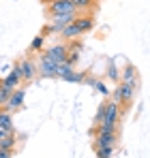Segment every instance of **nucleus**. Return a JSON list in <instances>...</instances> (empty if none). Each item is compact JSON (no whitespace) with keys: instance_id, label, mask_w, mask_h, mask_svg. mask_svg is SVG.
Masks as SVG:
<instances>
[{"instance_id":"13","label":"nucleus","mask_w":150,"mask_h":158,"mask_svg":"<svg viewBox=\"0 0 150 158\" xmlns=\"http://www.w3.org/2000/svg\"><path fill=\"white\" fill-rule=\"evenodd\" d=\"M0 128H4L7 132H15V128H13V113L7 107H0Z\"/></svg>"},{"instance_id":"4","label":"nucleus","mask_w":150,"mask_h":158,"mask_svg":"<svg viewBox=\"0 0 150 158\" xmlns=\"http://www.w3.org/2000/svg\"><path fill=\"white\" fill-rule=\"evenodd\" d=\"M90 137L95 139V148H99V145H116L118 131H99V128H92Z\"/></svg>"},{"instance_id":"7","label":"nucleus","mask_w":150,"mask_h":158,"mask_svg":"<svg viewBox=\"0 0 150 158\" xmlns=\"http://www.w3.org/2000/svg\"><path fill=\"white\" fill-rule=\"evenodd\" d=\"M24 98H26V85L15 88L13 94H11V98H9V103H7V109H9L11 113L17 111V109H22V107H24Z\"/></svg>"},{"instance_id":"28","label":"nucleus","mask_w":150,"mask_h":158,"mask_svg":"<svg viewBox=\"0 0 150 158\" xmlns=\"http://www.w3.org/2000/svg\"><path fill=\"white\" fill-rule=\"evenodd\" d=\"M7 135H9V132L4 131V128H0V139H4V137H7Z\"/></svg>"},{"instance_id":"14","label":"nucleus","mask_w":150,"mask_h":158,"mask_svg":"<svg viewBox=\"0 0 150 158\" xmlns=\"http://www.w3.org/2000/svg\"><path fill=\"white\" fill-rule=\"evenodd\" d=\"M2 81V85H9V88H20L24 81H22V77H20V73L15 71V69H11L9 73H7V77L0 79Z\"/></svg>"},{"instance_id":"17","label":"nucleus","mask_w":150,"mask_h":158,"mask_svg":"<svg viewBox=\"0 0 150 158\" xmlns=\"http://www.w3.org/2000/svg\"><path fill=\"white\" fill-rule=\"evenodd\" d=\"M15 143H17V135H15V132H9L4 139H0V150H11V152H15Z\"/></svg>"},{"instance_id":"23","label":"nucleus","mask_w":150,"mask_h":158,"mask_svg":"<svg viewBox=\"0 0 150 158\" xmlns=\"http://www.w3.org/2000/svg\"><path fill=\"white\" fill-rule=\"evenodd\" d=\"M107 77L112 79L114 83H120V71H118L114 64H109V69H107Z\"/></svg>"},{"instance_id":"5","label":"nucleus","mask_w":150,"mask_h":158,"mask_svg":"<svg viewBox=\"0 0 150 158\" xmlns=\"http://www.w3.org/2000/svg\"><path fill=\"white\" fill-rule=\"evenodd\" d=\"M58 13H77L73 0H50L47 2V15H58Z\"/></svg>"},{"instance_id":"25","label":"nucleus","mask_w":150,"mask_h":158,"mask_svg":"<svg viewBox=\"0 0 150 158\" xmlns=\"http://www.w3.org/2000/svg\"><path fill=\"white\" fill-rule=\"evenodd\" d=\"M95 90H97L99 94H103V96H109V88H107L103 81H99V79H97V83H95Z\"/></svg>"},{"instance_id":"29","label":"nucleus","mask_w":150,"mask_h":158,"mask_svg":"<svg viewBox=\"0 0 150 158\" xmlns=\"http://www.w3.org/2000/svg\"><path fill=\"white\" fill-rule=\"evenodd\" d=\"M47 2H50V0H47Z\"/></svg>"},{"instance_id":"20","label":"nucleus","mask_w":150,"mask_h":158,"mask_svg":"<svg viewBox=\"0 0 150 158\" xmlns=\"http://www.w3.org/2000/svg\"><path fill=\"white\" fill-rule=\"evenodd\" d=\"M13 90H15V88L2 85V81H0V107H7L9 98H11V94H13Z\"/></svg>"},{"instance_id":"18","label":"nucleus","mask_w":150,"mask_h":158,"mask_svg":"<svg viewBox=\"0 0 150 158\" xmlns=\"http://www.w3.org/2000/svg\"><path fill=\"white\" fill-rule=\"evenodd\" d=\"M73 2H75L77 13H90L95 9V4H97V0H73Z\"/></svg>"},{"instance_id":"15","label":"nucleus","mask_w":150,"mask_h":158,"mask_svg":"<svg viewBox=\"0 0 150 158\" xmlns=\"http://www.w3.org/2000/svg\"><path fill=\"white\" fill-rule=\"evenodd\" d=\"M60 36H62L64 41H73V39H79V36H82V32H79V28L75 26V22H71L69 26H64L60 30Z\"/></svg>"},{"instance_id":"21","label":"nucleus","mask_w":150,"mask_h":158,"mask_svg":"<svg viewBox=\"0 0 150 158\" xmlns=\"http://www.w3.org/2000/svg\"><path fill=\"white\" fill-rule=\"evenodd\" d=\"M95 154H97V158H112L114 145H99V148H95Z\"/></svg>"},{"instance_id":"26","label":"nucleus","mask_w":150,"mask_h":158,"mask_svg":"<svg viewBox=\"0 0 150 158\" xmlns=\"http://www.w3.org/2000/svg\"><path fill=\"white\" fill-rule=\"evenodd\" d=\"M84 83H86V85H90V88H95L97 79H95V77H88V75H86V79H84Z\"/></svg>"},{"instance_id":"19","label":"nucleus","mask_w":150,"mask_h":158,"mask_svg":"<svg viewBox=\"0 0 150 158\" xmlns=\"http://www.w3.org/2000/svg\"><path fill=\"white\" fill-rule=\"evenodd\" d=\"M75 69L73 64H69V62H60L58 66H56V79H64L67 75H71Z\"/></svg>"},{"instance_id":"27","label":"nucleus","mask_w":150,"mask_h":158,"mask_svg":"<svg viewBox=\"0 0 150 158\" xmlns=\"http://www.w3.org/2000/svg\"><path fill=\"white\" fill-rule=\"evenodd\" d=\"M0 158H13V152L11 150H0Z\"/></svg>"},{"instance_id":"22","label":"nucleus","mask_w":150,"mask_h":158,"mask_svg":"<svg viewBox=\"0 0 150 158\" xmlns=\"http://www.w3.org/2000/svg\"><path fill=\"white\" fill-rule=\"evenodd\" d=\"M88 75V71H79V73H71V75H67V77L62 79V81H69V83H84V79Z\"/></svg>"},{"instance_id":"11","label":"nucleus","mask_w":150,"mask_h":158,"mask_svg":"<svg viewBox=\"0 0 150 158\" xmlns=\"http://www.w3.org/2000/svg\"><path fill=\"white\" fill-rule=\"evenodd\" d=\"M95 17L90 15V13H79L77 17H75V26L79 28V32L82 34H86V32H90L92 28H95Z\"/></svg>"},{"instance_id":"24","label":"nucleus","mask_w":150,"mask_h":158,"mask_svg":"<svg viewBox=\"0 0 150 158\" xmlns=\"http://www.w3.org/2000/svg\"><path fill=\"white\" fill-rule=\"evenodd\" d=\"M105 105H107V103H101L99 105L97 113H95V124H101V122H103V118H105Z\"/></svg>"},{"instance_id":"8","label":"nucleus","mask_w":150,"mask_h":158,"mask_svg":"<svg viewBox=\"0 0 150 158\" xmlns=\"http://www.w3.org/2000/svg\"><path fill=\"white\" fill-rule=\"evenodd\" d=\"M120 81L133 85L135 90H139V75H137V69H135L133 64H125V69H122V73H120Z\"/></svg>"},{"instance_id":"16","label":"nucleus","mask_w":150,"mask_h":158,"mask_svg":"<svg viewBox=\"0 0 150 158\" xmlns=\"http://www.w3.org/2000/svg\"><path fill=\"white\" fill-rule=\"evenodd\" d=\"M43 49H45V36L37 34V36L30 41V47H28V52H30V53H41Z\"/></svg>"},{"instance_id":"3","label":"nucleus","mask_w":150,"mask_h":158,"mask_svg":"<svg viewBox=\"0 0 150 158\" xmlns=\"http://www.w3.org/2000/svg\"><path fill=\"white\" fill-rule=\"evenodd\" d=\"M56 62L51 60L47 53H39V60H37V69H39V75L43 79H56Z\"/></svg>"},{"instance_id":"12","label":"nucleus","mask_w":150,"mask_h":158,"mask_svg":"<svg viewBox=\"0 0 150 158\" xmlns=\"http://www.w3.org/2000/svg\"><path fill=\"white\" fill-rule=\"evenodd\" d=\"M67 45H69V56H67V62L75 66V64H77V60H79V56H82V49H84V45H82V41H77V39L69 41Z\"/></svg>"},{"instance_id":"1","label":"nucleus","mask_w":150,"mask_h":158,"mask_svg":"<svg viewBox=\"0 0 150 158\" xmlns=\"http://www.w3.org/2000/svg\"><path fill=\"white\" fill-rule=\"evenodd\" d=\"M13 69L20 73V77L24 83H32L37 75H39V69H37V62L28 56V58H22V60H17L15 64H13Z\"/></svg>"},{"instance_id":"10","label":"nucleus","mask_w":150,"mask_h":158,"mask_svg":"<svg viewBox=\"0 0 150 158\" xmlns=\"http://www.w3.org/2000/svg\"><path fill=\"white\" fill-rule=\"evenodd\" d=\"M118 120H120V105L116 101H109L105 105V118H103V122L112 124V126H118Z\"/></svg>"},{"instance_id":"2","label":"nucleus","mask_w":150,"mask_h":158,"mask_svg":"<svg viewBox=\"0 0 150 158\" xmlns=\"http://www.w3.org/2000/svg\"><path fill=\"white\" fill-rule=\"evenodd\" d=\"M135 88L133 85H129V83H116V88H114V92H112V101H116L120 107H129L133 103V96H135Z\"/></svg>"},{"instance_id":"6","label":"nucleus","mask_w":150,"mask_h":158,"mask_svg":"<svg viewBox=\"0 0 150 158\" xmlns=\"http://www.w3.org/2000/svg\"><path fill=\"white\" fill-rule=\"evenodd\" d=\"M43 52L47 53V56H50L56 64H60V62H67V56H69V45H67V43H56V45H51L50 49H43Z\"/></svg>"},{"instance_id":"9","label":"nucleus","mask_w":150,"mask_h":158,"mask_svg":"<svg viewBox=\"0 0 150 158\" xmlns=\"http://www.w3.org/2000/svg\"><path fill=\"white\" fill-rule=\"evenodd\" d=\"M77 15H79V13H58V15H47V17H50V24L56 26L58 34H60V30H62L64 26H69L71 22H75Z\"/></svg>"}]
</instances>
